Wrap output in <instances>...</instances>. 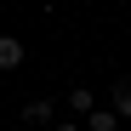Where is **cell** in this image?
I'll return each mask as SVG.
<instances>
[{
  "mask_svg": "<svg viewBox=\"0 0 131 131\" xmlns=\"http://www.w3.org/2000/svg\"><path fill=\"white\" fill-rule=\"evenodd\" d=\"M0 69H23V40L17 34H0Z\"/></svg>",
  "mask_w": 131,
  "mask_h": 131,
  "instance_id": "obj_1",
  "label": "cell"
},
{
  "mask_svg": "<svg viewBox=\"0 0 131 131\" xmlns=\"http://www.w3.org/2000/svg\"><path fill=\"white\" fill-rule=\"evenodd\" d=\"M69 108H80V114H91V108H97V97H91V85H74V91H69Z\"/></svg>",
  "mask_w": 131,
  "mask_h": 131,
  "instance_id": "obj_5",
  "label": "cell"
},
{
  "mask_svg": "<svg viewBox=\"0 0 131 131\" xmlns=\"http://www.w3.org/2000/svg\"><path fill=\"white\" fill-rule=\"evenodd\" d=\"M51 131H85V125H51Z\"/></svg>",
  "mask_w": 131,
  "mask_h": 131,
  "instance_id": "obj_6",
  "label": "cell"
},
{
  "mask_svg": "<svg viewBox=\"0 0 131 131\" xmlns=\"http://www.w3.org/2000/svg\"><path fill=\"white\" fill-rule=\"evenodd\" d=\"M114 114L131 120V80H114Z\"/></svg>",
  "mask_w": 131,
  "mask_h": 131,
  "instance_id": "obj_4",
  "label": "cell"
},
{
  "mask_svg": "<svg viewBox=\"0 0 131 131\" xmlns=\"http://www.w3.org/2000/svg\"><path fill=\"white\" fill-rule=\"evenodd\" d=\"M23 120H29V125H46V120H51V103H46V97L23 103Z\"/></svg>",
  "mask_w": 131,
  "mask_h": 131,
  "instance_id": "obj_3",
  "label": "cell"
},
{
  "mask_svg": "<svg viewBox=\"0 0 131 131\" xmlns=\"http://www.w3.org/2000/svg\"><path fill=\"white\" fill-rule=\"evenodd\" d=\"M0 131H6V125H0Z\"/></svg>",
  "mask_w": 131,
  "mask_h": 131,
  "instance_id": "obj_7",
  "label": "cell"
},
{
  "mask_svg": "<svg viewBox=\"0 0 131 131\" xmlns=\"http://www.w3.org/2000/svg\"><path fill=\"white\" fill-rule=\"evenodd\" d=\"M85 131H120V114H114V108H91Z\"/></svg>",
  "mask_w": 131,
  "mask_h": 131,
  "instance_id": "obj_2",
  "label": "cell"
}]
</instances>
